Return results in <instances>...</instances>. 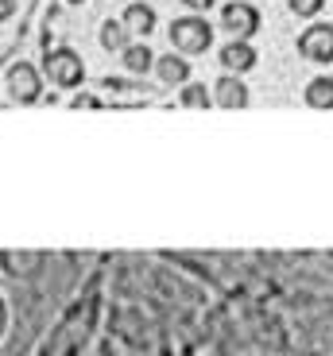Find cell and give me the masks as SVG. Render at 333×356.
I'll return each instance as SVG.
<instances>
[{
    "instance_id": "9",
    "label": "cell",
    "mask_w": 333,
    "mask_h": 356,
    "mask_svg": "<svg viewBox=\"0 0 333 356\" xmlns=\"http://www.w3.org/2000/svg\"><path fill=\"white\" fill-rule=\"evenodd\" d=\"M155 74H159L163 86H179L182 89L190 81V58H186V54H179V51L159 54V58H155Z\"/></svg>"
},
{
    "instance_id": "4",
    "label": "cell",
    "mask_w": 333,
    "mask_h": 356,
    "mask_svg": "<svg viewBox=\"0 0 333 356\" xmlns=\"http://www.w3.org/2000/svg\"><path fill=\"white\" fill-rule=\"evenodd\" d=\"M298 54L307 58V63H333V24H322V19H314V24L298 35Z\"/></svg>"
},
{
    "instance_id": "2",
    "label": "cell",
    "mask_w": 333,
    "mask_h": 356,
    "mask_svg": "<svg viewBox=\"0 0 333 356\" xmlns=\"http://www.w3.org/2000/svg\"><path fill=\"white\" fill-rule=\"evenodd\" d=\"M43 74L54 89H81L86 81V63H81V54L74 47H51L43 54Z\"/></svg>"
},
{
    "instance_id": "17",
    "label": "cell",
    "mask_w": 333,
    "mask_h": 356,
    "mask_svg": "<svg viewBox=\"0 0 333 356\" xmlns=\"http://www.w3.org/2000/svg\"><path fill=\"white\" fill-rule=\"evenodd\" d=\"M12 12H16V0H0V24L12 19Z\"/></svg>"
},
{
    "instance_id": "10",
    "label": "cell",
    "mask_w": 333,
    "mask_h": 356,
    "mask_svg": "<svg viewBox=\"0 0 333 356\" xmlns=\"http://www.w3.org/2000/svg\"><path fill=\"white\" fill-rule=\"evenodd\" d=\"M120 63H124L128 74H152L155 70V54H152V47H147L144 39H132V43L120 51Z\"/></svg>"
},
{
    "instance_id": "18",
    "label": "cell",
    "mask_w": 333,
    "mask_h": 356,
    "mask_svg": "<svg viewBox=\"0 0 333 356\" xmlns=\"http://www.w3.org/2000/svg\"><path fill=\"white\" fill-rule=\"evenodd\" d=\"M66 4H86V0H66Z\"/></svg>"
},
{
    "instance_id": "15",
    "label": "cell",
    "mask_w": 333,
    "mask_h": 356,
    "mask_svg": "<svg viewBox=\"0 0 333 356\" xmlns=\"http://www.w3.org/2000/svg\"><path fill=\"white\" fill-rule=\"evenodd\" d=\"M213 4H217V0H182V8H186V12H198V16H202V12H209Z\"/></svg>"
},
{
    "instance_id": "8",
    "label": "cell",
    "mask_w": 333,
    "mask_h": 356,
    "mask_svg": "<svg viewBox=\"0 0 333 356\" xmlns=\"http://www.w3.org/2000/svg\"><path fill=\"white\" fill-rule=\"evenodd\" d=\"M124 27H128V35L132 39H147L155 31V24H159V16H155L152 4H144V0H128V8H124Z\"/></svg>"
},
{
    "instance_id": "12",
    "label": "cell",
    "mask_w": 333,
    "mask_h": 356,
    "mask_svg": "<svg viewBox=\"0 0 333 356\" xmlns=\"http://www.w3.org/2000/svg\"><path fill=\"white\" fill-rule=\"evenodd\" d=\"M179 105L182 108H213V89H206L202 81H186L179 89Z\"/></svg>"
},
{
    "instance_id": "3",
    "label": "cell",
    "mask_w": 333,
    "mask_h": 356,
    "mask_svg": "<svg viewBox=\"0 0 333 356\" xmlns=\"http://www.w3.org/2000/svg\"><path fill=\"white\" fill-rule=\"evenodd\" d=\"M43 81H47L43 66L16 63L8 70V93H12V101H16V105H35V101H43Z\"/></svg>"
},
{
    "instance_id": "7",
    "label": "cell",
    "mask_w": 333,
    "mask_h": 356,
    "mask_svg": "<svg viewBox=\"0 0 333 356\" xmlns=\"http://www.w3.org/2000/svg\"><path fill=\"white\" fill-rule=\"evenodd\" d=\"M248 101H252V93H248L241 74H221L213 81V105L217 108H244Z\"/></svg>"
},
{
    "instance_id": "16",
    "label": "cell",
    "mask_w": 333,
    "mask_h": 356,
    "mask_svg": "<svg viewBox=\"0 0 333 356\" xmlns=\"http://www.w3.org/2000/svg\"><path fill=\"white\" fill-rule=\"evenodd\" d=\"M70 108H101V101L90 97V93H78V97L70 101Z\"/></svg>"
},
{
    "instance_id": "6",
    "label": "cell",
    "mask_w": 333,
    "mask_h": 356,
    "mask_svg": "<svg viewBox=\"0 0 333 356\" xmlns=\"http://www.w3.org/2000/svg\"><path fill=\"white\" fill-rule=\"evenodd\" d=\"M221 66H225V74H248L256 63H260V54H256L252 39H229L225 47H221Z\"/></svg>"
},
{
    "instance_id": "13",
    "label": "cell",
    "mask_w": 333,
    "mask_h": 356,
    "mask_svg": "<svg viewBox=\"0 0 333 356\" xmlns=\"http://www.w3.org/2000/svg\"><path fill=\"white\" fill-rule=\"evenodd\" d=\"M128 43H132V35H128L124 19H105L101 24V47L105 51H124Z\"/></svg>"
},
{
    "instance_id": "1",
    "label": "cell",
    "mask_w": 333,
    "mask_h": 356,
    "mask_svg": "<svg viewBox=\"0 0 333 356\" xmlns=\"http://www.w3.org/2000/svg\"><path fill=\"white\" fill-rule=\"evenodd\" d=\"M167 35H171L174 51L186 54V58H194V54H206V51H209V43H213V27H209L206 16H198V12H186V16L171 19Z\"/></svg>"
},
{
    "instance_id": "14",
    "label": "cell",
    "mask_w": 333,
    "mask_h": 356,
    "mask_svg": "<svg viewBox=\"0 0 333 356\" xmlns=\"http://www.w3.org/2000/svg\"><path fill=\"white\" fill-rule=\"evenodd\" d=\"M287 8L295 12L298 19H310V24H314V19L322 16V8H325V0H287Z\"/></svg>"
},
{
    "instance_id": "11",
    "label": "cell",
    "mask_w": 333,
    "mask_h": 356,
    "mask_svg": "<svg viewBox=\"0 0 333 356\" xmlns=\"http://www.w3.org/2000/svg\"><path fill=\"white\" fill-rule=\"evenodd\" d=\"M302 101H307L310 108H333V78H330V74L310 78L307 89H302Z\"/></svg>"
},
{
    "instance_id": "5",
    "label": "cell",
    "mask_w": 333,
    "mask_h": 356,
    "mask_svg": "<svg viewBox=\"0 0 333 356\" xmlns=\"http://www.w3.org/2000/svg\"><path fill=\"white\" fill-rule=\"evenodd\" d=\"M221 31L229 39H252L260 31V12L252 4H244V0H233L221 8Z\"/></svg>"
}]
</instances>
